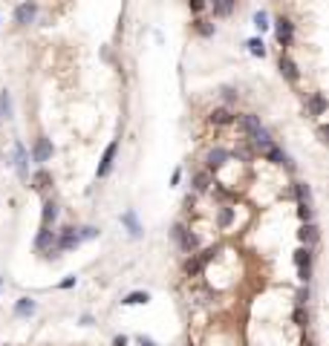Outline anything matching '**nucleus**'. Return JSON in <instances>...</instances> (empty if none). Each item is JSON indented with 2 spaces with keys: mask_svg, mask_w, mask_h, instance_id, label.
<instances>
[{
  "mask_svg": "<svg viewBox=\"0 0 329 346\" xmlns=\"http://www.w3.org/2000/svg\"><path fill=\"white\" fill-rule=\"evenodd\" d=\"M294 323H297V326H306V323H309V311H303V306L294 309Z\"/></svg>",
  "mask_w": 329,
  "mask_h": 346,
  "instance_id": "nucleus-28",
  "label": "nucleus"
},
{
  "mask_svg": "<svg viewBox=\"0 0 329 346\" xmlns=\"http://www.w3.org/2000/svg\"><path fill=\"white\" fill-rule=\"evenodd\" d=\"M196 32L208 38V35H214V26H211V23H205V20H196Z\"/></svg>",
  "mask_w": 329,
  "mask_h": 346,
  "instance_id": "nucleus-30",
  "label": "nucleus"
},
{
  "mask_svg": "<svg viewBox=\"0 0 329 346\" xmlns=\"http://www.w3.org/2000/svg\"><path fill=\"white\" fill-rule=\"evenodd\" d=\"M113 346H127V337H125V335H118L116 340H113Z\"/></svg>",
  "mask_w": 329,
  "mask_h": 346,
  "instance_id": "nucleus-37",
  "label": "nucleus"
},
{
  "mask_svg": "<svg viewBox=\"0 0 329 346\" xmlns=\"http://www.w3.org/2000/svg\"><path fill=\"white\" fill-rule=\"evenodd\" d=\"M211 187V173H196V179H194V191L196 194H205Z\"/></svg>",
  "mask_w": 329,
  "mask_h": 346,
  "instance_id": "nucleus-21",
  "label": "nucleus"
},
{
  "mask_svg": "<svg viewBox=\"0 0 329 346\" xmlns=\"http://www.w3.org/2000/svg\"><path fill=\"white\" fill-rule=\"evenodd\" d=\"M260 153H263V156H266V159L272 162V165H289V156H286V153L280 150V147H277L275 142L268 144V147H263Z\"/></svg>",
  "mask_w": 329,
  "mask_h": 346,
  "instance_id": "nucleus-11",
  "label": "nucleus"
},
{
  "mask_svg": "<svg viewBox=\"0 0 329 346\" xmlns=\"http://www.w3.org/2000/svg\"><path fill=\"white\" fill-rule=\"evenodd\" d=\"M29 156H26V147H23V144H15V170H18V176L20 179H26L29 176Z\"/></svg>",
  "mask_w": 329,
  "mask_h": 346,
  "instance_id": "nucleus-5",
  "label": "nucleus"
},
{
  "mask_svg": "<svg viewBox=\"0 0 329 346\" xmlns=\"http://www.w3.org/2000/svg\"><path fill=\"white\" fill-rule=\"evenodd\" d=\"M294 263H297L301 280L303 283H309V277H312V248H297L294 251Z\"/></svg>",
  "mask_w": 329,
  "mask_h": 346,
  "instance_id": "nucleus-2",
  "label": "nucleus"
},
{
  "mask_svg": "<svg viewBox=\"0 0 329 346\" xmlns=\"http://www.w3.org/2000/svg\"><path fill=\"white\" fill-rule=\"evenodd\" d=\"M223 98H225V101H234V98H237V92H234L231 87H223Z\"/></svg>",
  "mask_w": 329,
  "mask_h": 346,
  "instance_id": "nucleus-34",
  "label": "nucleus"
},
{
  "mask_svg": "<svg viewBox=\"0 0 329 346\" xmlns=\"http://www.w3.org/2000/svg\"><path fill=\"white\" fill-rule=\"evenodd\" d=\"M211 124H231L234 121V113L231 110H225V107H217V110H211Z\"/></svg>",
  "mask_w": 329,
  "mask_h": 346,
  "instance_id": "nucleus-15",
  "label": "nucleus"
},
{
  "mask_svg": "<svg viewBox=\"0 0 329 346\" xmlns=\"http://www.w3.org/2000/svg\"><path fill=\"white\" fill-rule=\"evenodd\" d=\"M139 346H156V340H151V337H139Z\"/></svg>",
  "mask_w": 329,
  "mask_h": 346,
  "instance_id": "nucleus-36",
  "label": "nucleus"
},
{
  "mask_svg": "<svg viewBox=\"0 0 329 346\" xmlns=\"http://www.w3.org/2000/svg\"><path fill=\"white\" fill-rule=\"evenodd\" d=\"M35 12H38L35 3H20L18 9H15V20H18L20 26H29L35 20Z\"/></svg>",
  "mask_w": 329,
  "mask_h": 346,
  "instance_id": "nucleus-6",
  "label": "nucleus"
},
{
  "mask_svg": "<svg viewBox=\"0 0 329 346\" xmlns=\"http://www.w3.org/2000/svg\"><path fill=\"white\" fill-rule=\"evenodd\" d=\"M249 52L257 55V58H263V55H266V46H263V41H260V38H251V41H249Z\"/></svg>",
  "mask_w": 329,
  "mask_h": 346,
  "instance_id": "nucleus-26",
  "label": "nucleus"
},
{
  "mask_svg": "<svg viewBox=\"0 0 329 346\" xmlns=\"http://www.w3.org/2000/svg\"><path fill=\"white\" fill-rule=\"evenodd\" d=\"M234 3H237V0H211V6H214V15H220V18H225V15H231Z\"/></svg>",
  "mask_w": 329,
  "mask_h": 346,
  "instance_id": "nucleus-20",
  "label": "nucleus"
},
{
  "mask_svg": "<svg viewBox=\"0 0 329 346\" xmlns=\"http://www.w3.org/2000/svg\"><path fill=\"white\" fill-rule=\"evenodd\" d=\"M98 231L96 228H81V234H78V240H93V237H96Z\"/></svg>",
  "mask_w": 329,
  "mask_h": 346,
  "instance_id": "nucleus-32",
  "label": "nucleus"
},
{
  "mask_svg": "<svg viewBox=\"0 0 329 346\" xmlns=\"http://www.w3.org/2000/svg\"><path fill=\"white\" fill-rule=\"evenodd\" d=\"M266 20H268V18H266V12L260 9V12H257V15H254V26H257V29H266V26H268Z\"/></svg>",
  "mask_w": 329,
  "mask_h": 346,
  "instance_id": "nucleus-31",
  "label": "nucleus"
},
{
  "mask_svg": "<svg viewBox=\"0 0 329 346\" xmlns=\"http://www.w3.org/2000/svg\"><path fill=\"white\" fill-rule=\"evenodd\" d=\"M294 196H297V205H301V208H312V191H309V185L297 182V185H294Z\"/></svg>",
  "mask_w": 329,
  "mask_h": 346,
  "instance_id": "nucleus-16",
  "label": "nucleus"
},
{
  "mask_svg": "<svg viewBox=\"0 0 329 346\" xmlns=\"http://www.w3.org/2000/svg\"><path fill=\"white\" fill-rule=\"evenodd\" d=\"M35 248L38 251H49V254H55V231L44 228L41 234H38V240H35Z\"/></svg>",
  "mask_w": 329,
  "mask_h": 346,
  "instance_id": "nucleus-9",
  "label": "nucleus"
},
{
  "mask_svg": "<svg viewBox=\"0 0 329 346\" xmlns=\"http://www.w3.org/2000/svg\"><path fill=\"white\" fill-rule=\"evenodd\" d=\"M147 300H151L147 292H133V294H127L122 303H125V306H139V303H147Z\"/></svg>",
  "mask_w": 329,
  "mask_h": 346,
  "instance_id": "nucleus-23",
  "label": "nucleus"
},
{
  "mask_svg": "<svg viewBox=\"0 0 329 346\" xmlns=\"http://www.w3.org/2000/svg\"><path fill=\"white\" fill-rule=\"evenodd\" d=\"M217 251H220V248H217V245H211V248L199 251V254H191V260L185 263V274H188V277H196L214 257H217Z\"/></svg>",
  "mask_w": 329,
  "mask_h": 346,
  "instance_id": "nucleus-1",
  "label": "nucleus"
},
{
  "mask_svg": "<svg viewBox=\"0 0 329 346\" xmlns=\"http://www.w3.org/2000/svg\"><path fill=\"white\" fill-rule=\"evenodd\" d=\"M78 242H81V240H78V234H75V228H64V231H61V237H55V245H58L61 251L75 248Z\"/></svg>",
  "mask_w": 329,
  "mask_h": 346,
  "instance_id": "nucleus-7",
  "label": "nucleus"
},
{
  "mask_svg": "<svg viewBox=\"0 0 329 346\" xmlns=\"http://www.w3.org/2000/svg\"><path fill=\"white\" fill-rule=\"evenodd\" d=\"M275 35H277V41H280V46H289V44H292V20L277 18Z\"/></svg>",
  "mask_w": 329,
  "mask_h": 346,
  "instance_id": "nucleus-8",
  "label": "nucleus"
},
{
  "mask_svg": "<svg viewBox=\"0 0 329 346\" xmlns=\"http://www.w3.org/2000/svg\"><path fill=\"white\" fill-rule=\"evenodd\" d=\"M309 303V289H301L297 292V306H306Z\"/></svg>",
  "mask_w": 329,
  "mask_h": 346,
  "instance_id": "nucleus-33",
  "label": "nucleus"
},
{
  "mask_svg": "<svg viewBox=\"0 0 329 346\" xmlns=\"http://www.w3.org/2000/svg\"><path fill=\"white\" fill-rule=\"evenodd\" d=\"M116 153H118V142L107 144V150H104V156H101V165H98L96 176H107V173L113 170V162H116Z\"/></svg>",
  "mask_w": 329,
  "mask_h": 346,
  "instance_id": "nucleus-4",
  "label": "nucleus"
},
{
  "mask_svg": "<svg viewBox=\"0 0 329 346\" xmlns=\"http://www.w3.org/2000/svg\"><path fill=\"white\" fill-rule=\"evenodd\" d=\"M205 162H208V168H211V170H220L225 162H228V150H223V147H214V150H208Z\"/></svg>",
  "mask_w": 329,
  "mask_h": 346,
  "instance_id": "nucleus-10",
  "label": "nucleus"
},
{
  "mask_svg": "<svg viewBox=\"0 0 329 346\" xmlns=\"http://www.w3.org/2000/svg\"><path fill=\"white\" fill-rule=\"evenodd\" d=\"M231 219H234V211L231 208H223V211H220V225L225 228V225H231Z\"/></svg>",
  "mask_w": 329,
  "mask_h": 346,
  "instance_id": "nucleus-29",
  "label": "nucleus"
},
{
  "mask_svg": "<svg viewBox=\"0 0 329 346\" xmlns=\"http://www.w3.org/2000/svg\"><path fill=\"white\" fill-rule=\"evenodd\" d=\"M240 127H243V130H246V136H251V139H254V136H257L260 133V130H263V124H260V118H257V115H243V118H240Z\"/></svg>",
  "mask_w": 329,
  "mask_h": 346,
  "instance_id": "nucleus-12",
  "label": "nucleus"
},
{
  "mask_svg": "<svg viewBox=\"0 0 329 346\" xmlns=\"http://www.w3.org/2000/svg\"><path fill=\"white\" fill-rule=\"evenodd\" d=\"M32 311H35V303L29 300V297L15 303V314H20V318H23V314H32Z\"/></svg>",
  "mask_w": 329,
  "mask_h": 346,
  "instance_id": "nucleus-22",
  "label": "nucleus"
},
{
  "mask_svg": "<svg viewBox=\"0 0 329 346\" xmlns=\"http://www.w3.org/2000/svg\"><path fill=\"white\" fill-rule=\"evenodd\" d=\"M188 3H191V9H194V12H202L205 9V0H188Z\"/></svg>",
  "mask_w": 329,
  "mask_h": 346,
  "instance_id": "nucleus-35",
  "label": "nucleus"
},
{
  "mask_svg": "<svg viewBox=\"0 0 329 346\" xmlns=\"http://www.w3.org/2000/svg\"><path fill=\"white\" fill-rule=\"evenodd\" d=\"M55 219H58V202H55V199H46L44 202V225L49 228Z\"/></svg>",
  "mask_w": 329,
  "mask_h": 346,
  "instance_id": "nucleus-18",
  "label": "nucleus"
},
{
  "mask_svg": "<svg viewBox=\"0 0 329 346\" xmlns=\"http://www.w3.org/2000/svg\"><path fill=\"white\" fill-rule=\"evenodd\" d=\"M301 240L306 242V248H312V245L318 242V228H315L312 222H306V225L301 228Z\"/></svg>",
  "mask_w": 329,
  "mask_h": 346,
  "instance_id": "nucleus-19",
  "label": "nucleus"
},
{
  "mask_svg": "<svg viewBox=\"0 0 329 346\" xmlns=\"http://www.w3.org/2000/svg\"><path fill=\"white\" fill-rule=\"evenodd\" d=\"M46 185H49V173H46V170H38L35 173V187L38 191H44Z\"/></svg>",
  "mask_w": 329,
  "mask_h": 346,
  "instance_id": "nucleus-27",
  "label": "nucleus"
},
{
  "mask_svg": "<svg viewBox=\"0 0 329 346\" xmlns=\"http://www.w3.org/2000/svg\"><path fill=\"white\" fill-rule=\"evenodd\" d=\"M323 110H326V98L320 96V92H312L309 96V113L312 115H323Z\"/></svg>",
  "mask_w": 329,
  "mask_h": 346,
  "instance_id": "nucleus-17",
  "label": "nucleus"
},
{
  "mask_svg": "<svg viewBox=\"0 0 329 346\" xmlns=\"http://www.w3.org/2000/svg\"><path fill=\"white\" fill-rule=\"evenodd\" d=\"M12 115V98H9V92H3L0 96V118H9Z\"/></svg>",
  "mask_w": 329,
  "mask_h": 346,
  "instance_id": "nucleus-25",
  "label": "nucleus"
},
{
  "mask_svg": "<svg viewBox=\"0 0 329 346\" xmlns=\"http://www.w3.org/2000/svg\"><path fill=\"white\" fill-rule=\"evenodd\" d=\"M32 156H35V162H41V165H44V162L52 156V144L46 142V139H38L35 147H32Z\"/></svg>",
  "mask_w": 329,
  "mask_h": 346,
  "instance_id": "nucleus-13",
  "label": "nucleus"
},
{
  "mask_svg": "<svg viewBox=\"0 0 329 346\" xmlns=\"http://www.w3.org/2000/svg\"><path fill=\"white\" fill-rule=\"evenodd\" d=\"M122 222H125L127 228H130V234H133V237H139V234H142L139 222H136V213H125V216H122Z\"/></svg>",
  "mask_w": 329,
  "mask_h": 346,
  "instance_id": "nucleus-24",
  "label": "nucleus"
},
{
  "mask_svg": "<svg viewBox=\"0 0 329 346\" xmlns=\"http://www.w3.org/2000/svg\"><path fill=\"white\" fill-rule=\"evenodd\" d=\"M280 72H283L286 81H292V84L301 78V75H297V67H294V61L289 58V55H280Z\"/></svg>",
  "mask_w": 329,
  "mask_h": 346,
  "instance_id": "nucleus-14",
  "label": "nucleus"
},
{
  "mask_svg": "<svg viewBox=\"0 0 329 346\" xmlns=\"http://www.w3.org/2000/svg\"><path fill=\"white\" fill-rule=\"evenodd\" d=\"M173 237H176L179 248H182V251H188V254H194V251H196V245H199V242H196V237H194V234H191V231L185 228V225H176V228H173Z\"/></svg>",
  "mask_w": 329,
  "mask_h": 346,
  "instance_id": "nucleus-3",
  "label": "nucleus"
}]
</instances>
